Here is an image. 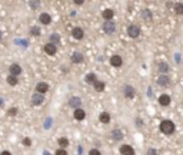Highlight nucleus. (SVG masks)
I'll return each instance as SVG.
<instances>
[{"instance_id": "f257e3e1", "label": "nucleus", "mask_w": 183, "mask_h": 155, "mask_svg": "<svg viewBox=\"0 0 183 155\" xmlns=\"http://www.w3.org/2000/svg\"><path fill=\"white\" fill-rule=\"evenodd\" d=\"M174 129H176V126H174V123L172 121H169V119H164V121L160 122V131L162 133H164V135H172L174 132Z\"/></svg>"}, {"instance_id": "f03ea898", "label": "nucleus", "mask_w": 183, "mask_h": 155, "mask_svg": "<svg viewBox=\"0 0 183 155\" xmlns=\"http://www.w3.org/2000/svg\"><path fill=\"white\" fill-rule=\"evenodd\" d=\"M56 52H57V46H56V44L50 43V42L44 44V53H46V55L53 56V55H56Z\"/></svg>"}, {"instance_id": "7ed1b4c3", "label": "nucleus", "mask_w": 183, "mask_h": 155, "mask_svg": "<svg viewBox=\"0 0 183 155\" xmlns=\"http://www.w3.org/2000/svg\"><path fill=\"white\" fill-rule=\"evenodd\" d=\"M140 33V27L137 24H130L129 27H127V34H129L130 37H137Z\"/></svg>"}, {"instance_id": "20e7f679", "label": "nucleus", "mask_w": 183, "mask_h": 155, "mask_svg": "<svg viewBox=\"0 0 183 155\" xmlns=\"http://www.w3.org/2000/svg\"><path fill=\"white\" fill-rule=\"evenodd\" d=\"M9 73H10L11 76H19L20 73H22V67H20V65H17V63H13V65H10V67H9Z\"/></svg>"}, {"instance_id": "39448f33", "label": "nucleus", "mask_w": 183, "mask_h": 155, "mask_svg": "<svg viewBox=\"0 0 183 155\" xmlns=\"http://www.w3.org/2000/svg\"><path fill=\"white\" fill-rule=\"evenodd\" d=\"M103 30L106 32V33L112 34L115 33V30H116V24H115V22H105V24H103Z\"/></svg>"}, {"instance_id": "423d86ee", "label": "nucleus", "mask_w": 183, "mask_h": 155, "mask_svg": "<svg viewBox=\"0 0 183 155\" xmlns=\"http://www.w3.org/2000/svg\"><path fill=\"white\" fill-rule=\"evenodd\" d=\"M44 102V96L43 95H40V93H33V96H32V103L33 105H36V106H39V105H42Z\"/></svg>"}, {"instance_id": "0eeeda50", "label": "nucleus", "mask_w": 183, "mask_h": 155, "mask_svg": "<svg viewBox=\"0 0 183 155\" xmlns=\"http://www.w3.org/2000/svg\"><path fill=\"white\" fill-rule=\"evenodd\" d=\"M47 90H49V85H47L46 82H39V83L36 85V92L40 93V95H44Z\"/></svg>"}, {"instance_id": "6e6552de", "label": "nucleus", "mask_w": 183, "mask_h": 155, "mask_svg": "<svg viewBox=\"0 0 183 155\" xmlns=\"http://www.w3.org/2000/svg\"><path fill=\"white\" fill-rule=\"evenodd\" d=\"M123 95H125V98L132 99V98L135 96V88L130 86V85H126V86L123 88Z\"/></svg>"}, {"instance_id": "1a4fd4ad", "label": "nucleus", "mask_w": 183, "mask_h": 155, "mask_svg": "<svg viewBox=\"0 0 183 155\" xmlns=\"http://www.w3.org/2000/svg\"><path fill=\"white\" fill-rule=\"evenodd\" d=\"M122 63H123V60H122V57L119 55H113L110 57V65L113 67H120L122 66Z\"/></svg>"}, {"instance_id": "9d476101", "label": "nucleus", "mask_w": 183, "mask_h": 155, "mask_svg": "<svg viewBox=\"0 0 183 155\" xmlns=\"http://www.w3.org/2000/svg\"><path fill=\"white\" fill-rule=\"evenodd\" d=\"M120 155H135V149L130 145H122L120 146Z\"/></svg>"}, {"instance_id": "9b49d317", "label": "nucleus", "mask_w": 183, "mask_h": 155, "mask_svg": "<svg viewBox=\"0 0 183 155\" xmlns=\"http://www.w3.org/2000/svg\"><path fill=\"white\" fill-rule=\"evenodd\" d=\"M72 36L77 39V40H80V39H83V36H85V32H83V29L82 27H75L73 30H72Z\"/></svg>"}, {"instance_id": "f8f14e48", "label": "nucleus", "mask_w": 183, "mask_h": 155, "mask_svg": "<svg viewBox=\"0 0 183 155\" xmlns=\"http://www.w3.org/2000/svg\"><path fill=\"white\" fill-rule=\"evenodd\" d=\"M73 118H75L76 121H83L85 118H86V112L83 111V109H75V113H73Z\"/></svg>"}, {"instance_id": "ddd939ff", "label": "nucleus", "mask_w": 183, "mask_h": 155, "mask_svg": "<svg viewBox=\"0 0 183 155\" xmlns=\"http://www.w3.org/2000/svg\"><path fill=\"white\" fill-rule=\"evenodd\" d=\"M39 22L42 23V24H49V23L52 22V16H50L49 13H40Z\"/></svg>"}, {"instance_id": "4468645a", "label": "nucleus", "mask_w": 183, "mask_h": 155, "mask_svg": "<svg viewBox=\"0 0 183 155\" xmlns=\"http://www.w3.org/2000/svg\"><path fill=\"white\" fill-rule=\"evenodd\" d=\"M170 96L169 95H166V93H163V95H160L159 96V103H160L162 106H169L170 105Z\"/></svg>"}, {"instance_id": "2eb2a0df", "label": "nucleus", "mask_w": 183, "mask_h": 155, "mask_svg": "<svg viewBox=\"0 0 183 155\" xmlns=\"http://www.w3.org/2000/svg\"><path fill=\"white\" fill-rule=\"evenodd\" d=\"M69 105L72 108H75V109H79V106L82 105V99L79 96H73V98H70V100H69Z\"/></svg>"}, {"instance_id": "dca6fc26", "label": "nucleus", "mask_w": 183, "mask_h": 155, "mask_svg": "<svg viewBox=\"0 0 183 155\" xmlns=\"http://www.w3.org/2000/svg\"><path fill=\"white\" fill-rule=\"evenodd\" d=\"M157 85H160V86H163V88L169 86V85H170V79H169V76L162 75V76L157 79Z\"/></svg>"}, {"instance_id": "f3484780", "label": "nucleus", "mask_w": 183, "mask_h": 155, "mask_svg": "<svg viewBox=\"0 0 183 155\" xmlns=\"http://www.w3.org/2000/svg\"><path fill=\"white\" fill-rule=\"evenodd\" d=\"M113 14H115L113 9H105L103 13H102V16H103V19H105L106 22H110V20L113 19Z\"/></svg>"}, {"instance_id": "a211bd4d", "label": "nucleus", "mask_w": 183, "mask_h": 155, "mask_svg": "<svg viewBox=\"0 0 183 155\" xmlns=\"http://www.w3.org/2000/svg\"><path fill=\"white\" fill-rule=\"evenodd\" d=\"M85 80H86V83H90V85H95L97 82V76L95 73H87L86 76H85Z\"/></svg>"}, {"instance_id": "6ab92c4d", "label": "nucleus", "mask_w": 183, "mask_h": 155, "mask_svg": "<svg viewBox=\"0 0 183 155\" xmlns=\"http://www.w3.org/2000/svg\"><path fill=\"white\" fill-rule=\"evenodd\" d=\"M83 59H85L83 55H82V53H79V52H75V53L72 55V62H73V63H82V62H83Z\"/></svg>"}, {"instance_id": "aec40b11", "label": "nucleus", "mask_w": 183, "mask_h": 155, "mask_svg": "<svg viewBox=\"0 0 183 155\" xmlns=\"http://www.w3.org/2000/svg\"><path fill=\"white\" fill-rule=\"evenodd\" d=\"M99 119H100L102 123H109L110 122V113L109 112H102L100 116H99Z\"/></svg>"}, {"instance_id": "412c9836", "label": "nucleus", "mask_w": 183, "mask_h": 155, "mask_svg": "<svg viewBox=\"0 0 183 155\" xmlns=\"http://www.w3.org/2000/svg\"><path fill=\"white\" fill-rule=\"evenodd\" d=\"M95 86V89H96L97 92H103L105 90V88H106V85H105V82H102V80H97L96 83L93 85Z\"/></svg>"}, {"instance_id": "4be33fe9", "label": "nucleus", "mask_w": 183, "mask_h": 155, "mask_svg": "<svg viewBox=\"0 0 183 155\" xmlns=\"http://www.w3.org/2000/svg\"><path fill=\"white\" fill-rule=\"evenodd\" d=\"M17 82H19V79H17L16 76H11V75L7 76V83H9L10 86H16V85H17Z\"/></svg>"}, {"instance_id": "5701e85b", "label": "nucleus", "mask_w": 183, "mask_h": 155, "mask_svg": "<svg viewBox=\"0 0 183 155\" xmlns=\"http://www.w3.org/2000/svg\"><path fill=\"white\" fill-rule=\"evenodd\" d=\"M57 144L60 145V148H67V145H69V141H67V138H59L57 139Z\"/></svg>"}, {"instance_id": "b1692460", "label": "nucleus", "mask_w": 183, "mask_h": 155, "mask_svg": "<svg viewBox=\"0 0 183 155\" xmlns=\"http://www.w3.org/2000/svg\"><path fill=\"white\" fill-rule=\"evenodd\" d=\"M157 69H159L160 72H163V73H166V72L169 70V65H167V63H164V62H160Z\"/></svg>"}, {"instance_id": "393cba45", "label": "nucleus", "mask_w": 183, "mask_h": 155, "mask_svg": "<svg viewBox=\"0 0 183 155\" xmlns=\"http://www.w3.org/2000/svg\"><path fill=\"white\" fill-rule=\"evenodd\" d=\"M174 13H176V14H183V3H176Z\"/></svg>"}, {"instance_id": "a878e982", "label": "nucleus", "mask_w": 183, "mask_h": 155, "mask_svg": "<svg viewBox=\"0 0 183 155\" xmlns=\"http://www.w3.org/2000/svg\"><path fill=\"white\" fill-rule=\"evenodd\" d=\"M112 135H113L115 139H122V138H123V135H122V132H120L119 129H115V131L112 132Z\"/></svg>"}, {"instance_id": "bb28decb", "label": "nucleus", "mask_w": 183, "mask_h": 155, "mask_svg": "<svg viewBox=\"0 0 183 155\" xmlns=\"http://www.w3.org/2000/svg\"><path fill=\"white\" fill-rule=\"evenodd\" d=\"M54 155H67V151L63 149V148H59V149L54 152Z\"/></svg>"}, {"instance_id": "cd10ccee", "label": "nucleus", "mask_w": 183, "mask_h": 155, "mask_svg": "<svg viewBox=\"0 0 183 155\" xmlns=\"http://www.w3.org/2000/svg\"><path fill=\"white\" fill-rule=\"evenodd\" d=\"M30 32H32L34 36H39V34H40V29H39V27H32Z\"/></svg>"}, {"instance_id": "c85d7f7f", "label": "nucleus", "mask_w": 183, "mask_h": 155, "mask_svg": "<svg viewBox=\"0 0 183 155\" xmlns=\"http://www.w3.org/2000/svg\"><path fill=\"white\" fill-rule=\"evenodd\" d=\"M7 113H9L10 116H14V115L17 113V108H10V109L7 111Z\"/></svg>"}, {"instance_id": "c756f323", "label": "nucleus", "mask_w": 183, "mask_h": 155, "mask_svg": "<svg viewBox=\"0 0 183 155\" xmlns=\"http://www.w3.org/2000/svg\"><path fill=\"white\" fill-rule=\"evenodd\" d=\"M89 155H102V154H100V151H99V149L93 148V149H90V151H89Z\"/></svg>"}, {"instance_id": "7c9ffc66", "label": "nucleus", "mask_w": 183, "mask_h": 155, "mask_svg": "<svg viewBox=\"0 0 183 155\" xmlns=\"http://www.w3.org/2000/svg\"><path fill=\"white\" fill-rule=\"evenodd\" d=\"M50 43L57 44L59 43V37H57V36H52V37H50Z\"/></svg>"}, {"instance_id": "2f4dec72", "label": "nucleus", "mask_w": 183, "mask_h": 155, "mask_svg": "<svg viewBox=\"0 0 183 155\" xmlns=\"http://www.w3.org/2000/svg\"><path fill=\"white\" fill-rule=\"evenodd\" d=\"M143 16H146V17H147V20H150V11H149V10L143 11Z\"/></svg>"}, {"instance_id": "473e14b6", "label": "nucleus", "mask_w": 183, "mask_h": 155, "mask_svg": "<svg viewBox=\"0 0 183 155\" xmlns=\"http://www.w3.org/2000/svg\"><path fill=\"white\" fill-rule=\"evenodd\" d=\"M147 155H157V152H156V151H155L153 148H150V149L147 151Z\"/></svg>"}, {"instance_id": "72a5a7b5", "label": "nucleus", "mask_w": 183, "mask_h": 155, "mask_svg": "<svg viewBox=\"0 0 183 155\" xmlns=\"http://www.w3.org/2000/svg\"><path fill=\"white\" fill-rule=\"evenodd\" d=\"M23 144H24V145H30V144H32V141H30L29 138H24V139H23Z\"/></svg>"}, {"instance_id": "f704fd0d", "label": "nucleus", "mask_w": 183, "mask_h": 155, "mask_svg": "<svg viewBox=\"0 0 183 155\" xmlns=\"http://www.w3.org/2000/svg\"><path fill=\"white\" fill-rule=\"evenodd\" d=\"M0 155H11L10 152H9V151H3V152H1V154Z\"/></svg>"}, {"instance_id": "c9c22d12", "label": "nucleus", "mask_w": 183, "mask_h": 155, "mask_svg": "<svg viewBox=\"0 0 183 155\" xmlns=\"http://www.w3.org/2000/svg\"><path fill=\"white\" fill-rule=\"evenodd\" d=\"M33 7H37V6H40V3H30Z\"/></svg>"}, {"instance_id": "e433bc0d", "label": "nucleus", "mask_w": 183, "mask_h": 155, "mask_svg": "<svg viewBox=\"0 0 183 155\" xmlns=\"http://www.w3.org/2000/svg\"><path fill=\"white\" fill-rule=\"evenodd\" d=\"M0 37H1V33H0Z\"/></svg>"}]
</instances>
